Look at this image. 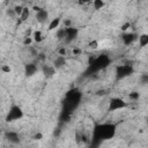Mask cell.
<instances>
[{"instance_id":"cell-17","label":"cell","mask_w":148,"mask_h":148,"mask_svg":"<svg viewBox=\"0 0 148 148\" xmlns=\"http://www.w3.org/2000/svg\"><path fill=\"white\" fill-rule=\"evenodd\" d=\"M32 37H34V40H35L36 43H40V42L43 40V35H42V32H40L39 30H36V31H34V34H32Z\"/></svg>"},{"instance_id":"cell-24","label":"cell","mask_w":148,"mask_h":148,"mask_svg":"<svg viewBox=\"0 0 148 148\" xmlns=\"http://www.w3.org/2000/svg\"><path fill=\"white\" fill-rule=\"evenodd\" d=\"M59 56H64V57H65V56H66V49H64V47L60 49V50H59Z\"/></svg>"},{"instance_id":"cell-4","label":"cell","mask_w":148,"mask_h":148,"mask_svg":"<svg viewBox=\"0 0 148 148\" xmlns=\"http://www.w3.org/2000/svg\"><path fill=\"white\" fill-rule=\"evenodd\" d=\"M23 117V111L22 109L18 106V105H13L10 106L7 116H6V121L10 123V121H15V120H18Z\"/></svg>"},{"instance_id":"cell-3","label":"cell","mask_w":148,"mask_h":148,"mask_svg":"<svg viewBox=\"0 0 148 148\" xmlns=\"http://www.w3.org/2000/svg\"><path fill=\"white\" fill-rule=\"evenodd\" d=\"M81 98V94L75 89V90H71L67 92L66 98H65V108L67 110H73L80 102Z\"/></svg>"},{"instance_id":"cell-8","label":"cell","mask_w":148,"mask_h":148,"mask_svg":"<svg viewBox=\"0 0 148 148\" xmlns=\"http://www.w3.org/2000/svg\"><path fill=\"white\" fill-rule=\"evenodd\" d=\"M138 35L134 34V32H126L121 36V39H123V43L125 45H131L135 39H138Z\"/></svg>"},{"instance_id":"cell-20","label":"cell","mask_w":148,"mask_h":148,"mask_svg":"<svg viewBox=\"0 0 148 148\" xmlns=\"http://www.w3.org/2000/svg\"><path fill=\"white\" fill-rule=\"evenodd\" d=\"M140 83L141 84H148V73H143L140 75Z\"/></svg>"},{"instance_id":"cell-10","label":"cell","mask_w":148,"mask_h":148,"mask_svg":"<svg viewBox=\"0 0 148 148\" xmlns=\"http://www.w3.org/2000/svg\"><path fill=\"white\" fill-rule=\"evenodd\" d=\"M36 18H37V21H38L39 23H45V22L47 21V18H49V13H47V10H46V9H40V10H38V12L36 13Z\"/></svg>"},{"instance_id":"cell-11","label":"cell","mask_w":148,"mask_h":148,"mask_svg":"<svg viewBox=\"0 0 148 148\" xmlns=\"http://www.w3.org/2000/svg\"><path fill=\"white\" fill-rule=\"evenodd\" d=\"M6 139L10 142V143H18L20 142V135L16 133V132H7L6 133Z\"/></svg>"},{"instance_id":"cell-19","label":"cell","mask_w":148,"mask_h":148,"mask_svg":"<svg viewBox=\"0 0 148 148\" xmlns=\"http://www.w3.org/2000/svg\"><path fill=\"white\" fill-rule=\"evenodd\" d=\"M92 5H94V8L95 9H102L104 7V2L102 0H95L92 2Z\"/></svg>"},{"instance_id":"cell-7","label":"cell","mask_w":148,"mask_h":148,"mask_svg":"<svg viewBox=\"0 0 148 148\" xmlns=\"http://www.w3.org/2000/svg\"><path fill=\"white\" fill-rule=\"evenodd\" d=\"M77 34H79V30L76 28H73V27L66 28V38H65V42L66 43H71L72 40H74L76 38Z\"/></svg>"},{"instance_id":"cell-30","label":"cell","mask_w":148,"mask_h":148,"mask_svg":"<svg viewBox=\"0 0 148 148\" xmlns=\"http://www.w3.org/2000/svg\"><path fill=\"white\" fill-rule=\"evenodd\" d=\"M147 124H148V118H147Z\"/></svg>"},{"instance_id":"cell-29","label":"cell","mask_w":148,"mask_h":148,"mask_svg":"<svg viewBox=\"0 0 148 148\" xmlns=\"http://www.w3.org/2000/svg\"><path fill=\"white\" fill-rule=\"evenodd\" d=\"M80 52H81V51H80L79 49H75V50H73V53H74V54H79Z\"/></svg>"},{"instance_id":"cell-1","label":"cell","mask_w":148,"mask_h":148,"mask_svg":"<svg viewBox=\"0 0 148 148\" xmlns=\"http://www.w3.org/2000/svg\"><path fill=\"white\" fill-rule=\"evenodd\" d=\"M116 134V125L114 124H99L96 125L92 132V142L98 145L103 140H110Z\"/></svg>"},{"instance_id":"cell-22","label":"cell","mask_w":148,"mask_h":148,"mask_svg":"<svg viewBox=\"0 0 148 148\" xmlns=\"http://www.w3.org/2000/svg\"><path fill=\"white\" fill-rule=\"evenodd\" d=\"M97 46H98V44H97L96 40H92V42L89 43V47H90V49H94V50H95V49H97Z\"/></svg>"},{"instance_id":"cell-26","label":"cell","mask_w":148,"mask_h":148,"mask_svg":"<svg viewBox=\"0 0 148 148\" xmlns=\"http://www.w3.org/2000/svg\"><path fill=\"white\" fill-rule=\"evenodd\" d=\"M64 25H65V28H69V27H71V21H69V20H66V21L64 22Z\"/></svg>"},{"instance_id":"cell-16","label":"cell","mask_w":148,"mask_h":148,"mask_svg":"<svg viewBox=\"0 0 148 148\" xmlns=\"http://www.w3.org/2000/svg\"><path fill=\"white\" fill-rule=\"evenodd\" d=\"M56 37H57L58 39H65V38H66V28L58 29V30H57V34H56Z\"/></svg>"},{"instance_id":"cell-5","label":"cell","mask_w":148,"mask_h":148,"mask_svg":"<svg viewBox=\"0 0 148 148\" xmlns=\"http://www.w3.org/2000/svg\"><path fill=\"white\" fill-rule=\"evenodd\" d=\"M134 72L132 65L130 64H126V65H119L117 68H116V76L117 79H124L126 76H130L132 75Z\"/></svg>"},{"instance_id":"cell-21","label":"cell","mask_w":148,"mask_h":148,"mask_svg":"<svg viewBox=\"0 0 148 148\" xmlns=\"http://www.w3.org/2000/svg\"><path fill=\"white\" fill-rule=\"evenodd\" d=\"M128 97H130V99H133V101H136V99L139 98V92H136V91H133V92H130V95H128Z\"/></svg>"},{"instance_id":"cell-15","label":"cell","mask_w":148,"mask_h":148,"mask_svg":"<svg viewBox=\"0 0 148 148\" xmlns=\"http://www.w3.org/2000/svg\"><path fill=\"white\" fill-rule=\"evenodd\" d=\"M59 23H60V18H59V17H56V18H53V20L50 22L47 29H49V30H54L56 28H58Z\"/></svg>"},{"instance_id":"cell-12","label":"cell","mask_w":148,"mask_h":148,"mask_svg":"<svg viewBox=\"0 0 148 148\" xmlns=\"http://www.w3.org/2000/svg\"><path fill=\"white\" fill-rule=\"evenodd\" d=\"M65 65H66V58H65L64 56H58V57L54 59V61H53V67H54L56 69H59V68L64 67Z\"/></svg>"},{"instance_id":"cell-27","label":"cell","mask_w":148,"mask_h":148,"mask_svg":"<svg viewBox=\"0 0 148 148\" xmlns=\"http://www.w3.org/2000/svg\"><path fill=\"white\" fill-rule=\"evenodd\" d=\"M128 27H130V23H125V24L121 27V30H123V31H125L126 29H128Z\"/></svg>"},{"instance_id":"cell-9","label":"cell","mask_w":148,"mask_h":148,"mask_svg":"<svg viewBox=\"0 0 148 148\" xmlns=\"http://www.w3.org/2000/svg\"><path fill=\"white\" fill-rule=\"evenodd\" d=\"M36 72H37V66H36L35 64L30 62V64H27V65L24 66V74H25V76L30 77V76H32L34 74H36Z\"/></svg>"},{"instance_id":"cell-2","label":"cell","mask_w":148,"mask_h":148,"mask_svg":"<svg viewBox=\"0 0 148 148\" xmlns=\"http://www.w3.org/2000/svg\"><path fill=\"white\" fill-rule=\"evenodd\" d=\"M110 65V58L106 54H102L95 59H90L89 62V71L90 72H96L99 69H104Z\"/></svg>"},{"instance_id":"cell-28","label":"cell","mask_w":148,"mask_h":148,"mask_svg":"<svg viewBox=\"0 0 148 148\" xmlns=\"http://www.w3.org/2000/svg\"><path fill=\"white\" fill-rule=\"evenodd\" d=\"M34 138H35V139H36V140H39V139H40V138H42V134H40V133H38V134H36V135H35V136H34Z\"/></svg>"},{"instance_id":"cell-25","label":"cell","mask_w":148,"mask_h":148,"mask_svg":"<svg viewBox=\"0 0 148 148\" xmlns=\"http://www.w3.org/2000/svg\"><path fill=\"white\" fill-rule=\"evenodd\" d=\"M1 71H2V72H7V73H9V72H10V68H9L8 66H2V67H1Z\"/></svg>"},{"instance_id":"cell-14","label":"cell","mask_w":148,"mask_h":148,"mask_svg":"<svg viewBox=\"0 0 148 148\" xmlns=\"http://www.w3.org/2000/svg\"><path fill=\"white\" fill-rule=\"evenodd\" d=\"M139 45L141 47H145L146 45H148V34H142L139 36Z\"/></svg>"},{"instance_id":"cell-6","label":"cell","mask_w":148,"mask_h":148,"mask_svg":"<svg viewBox=\"0 0 148 148\" xmlns=\"http://www.w3.org/2000/svg\"><path fill=\"white\" fill-rule=\"evenodd\" d=\"M127 106V103L123 99V98H119V97H113L110 99L109 102V106H108V110L110 112L112 111H117V110H120V109H124Z\"/></svg>"},{"instance_id":"cell-18","label":"cell","mask_w":148,"mask_h":148,"mask_svg":"<svg viewBox=\"0 0 148 148\" xmlns=\"http://www.w3.org/2000/svg\"><path fill=\"white\" fill-rule=\"evenodd\" d=\"M29 15H30V10H29L27 7H24V9H23V12H22V14H21V16H20L21 21H25V20L29 17Z\"/></svg>"},{"instance_id":"cell-13","label":"cell","mask_w":148,"mask_h":148,"mask_svg":"<svg viewBox=\"0 0 148 148\" xmlns=\"http://www.w3.org/2000/svg\"><path fill=\"white\" fill-rule=\"evenodd\" d=\"M43 74L46 76V77H52L54 74H56V68L52 66H44L43 67Z\"/></svg>"},{"instance_id":"cell-23","label":"cell","mask_w":148,"mask_h":148,"mask_svg":"<svg viewBox=\"0 0 148 148\" xmlns=\"http://www.w3.org/2000/svg\"><path fill=\"white\" fill-rule=\"evenodd\" d=\"M31 42H32V38H31V37H25V39L23 40V44H24V45H30Z\"/></svg>"}]
</instances>
